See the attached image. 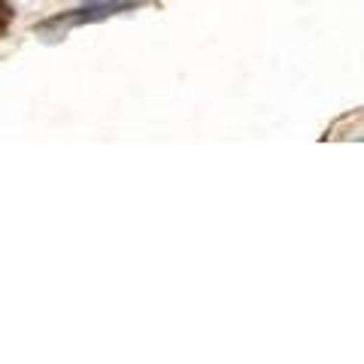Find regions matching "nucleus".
Masks as SVG:
<instances>
[{
  "label": "nucleus",
  "instance_id": "1",
  "mask_svg": "<svg viewBox=\"0 0 364 364\" xmlns=\"http://www.w3.org/2000/svg\"><path fill=\"white\" fill-rule=\"evenodd\" d=\"M9 22H13V6H9V0H0V36L6 34Z\"/></svg>",
  "mask_w": 364,
  "mask_h": 364
}]
</instances>
